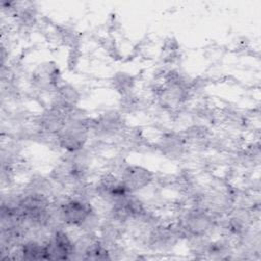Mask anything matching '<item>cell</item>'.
<instances>
[{
  "instance_id": "obj_4",
  "label": "cell",
  "mask_w": 261,
  "mask_h": 261,
  "mask_svg": "<svg viewBox=\"0 0 261 261\" xmlns=\"http://www.w3.org/2000/svg\"><path fill=\"white\" fill-rule=\"evenodd\" d=\"M47 256L49 260L71 259L74 252L73 239L63 228V225L54 228L45 240Z\"/></svg>"
},
{
  "instance_id": "obj_1",
  "label": "cell",
  "mask_w": 261,
  "mask_h": 261,
  "mask_svg": "<svg viewBox=\"0 0 261 261\" xmlns=\"http://www.w3.org/2000/svg\"><path fill=\"white\" fill-rule=\"evenodd\" d=\"M53 201L57 218L63 226L80 229L87 219L96 212L92 202L85 198L69 195L60 201Z\"/></svg>"
},
{
  "instance_id": "obj_2",
  "label": "cell",
  "mask_w": 261,
  "mask_h": 261,
  "mask_svg": "<svg viewBox=\"0 0 261 261\" xmlns=\"http://www.w3.org/2000/svg\"><path fill=\"white\" fill-rule=\"evenodd\" d=\"M90 130L96 138L110 139L123 135L126 130L125 120L120 111L108 110L91 118Z\"/></svg>"
},
{
  "instance_id": "obj_3",
  "label": "cell",
  "mask_w": 261,
  "mask_h": 261,
  "mask_svg": "<svg viewBox=\"0 0 261 261\" xmlns=\"http://www.w3.org/2000/svg\"><path fill=\"white\" fill-rule=\"evenodd\" d=\"M145 243L153 251L165 252L173 247L182 239L177 226L173 223H162L154 225L145 233Z\"/></svg>"
},
{
  "instance_id": "obj_11",
  "label": "cell",
  "mask_w": 261,
  "mask_h": 261,
  "mask_svg": "<svg viewBox=\"0 0 261 261\" xmlns=\"http://www.w3.org/2000/svg\"><path fill=\"white\" fill-rule=\"evenodd\" d=\"M110 84L115 92L120 96H124L133 93L136 85V79L134 75L125 71H117L113 74Z\"/></svg>"
},
{
  "instance_id": "obj_5",
  "label": "cell",
  "mask_w": 261,
  "mask_h": 261,
  "mask_svg": "<svg viewBox=\"0 0 261 261\" xmlns=\"http://www.w3.org/2000/svg\"><path fill=\"white\" fill-rule=\"evenodd\" d=\"M117 175L130 194H135L148 188L154 180V174L151 170L136 164L121 166Z\"/></svg>"
},
{
  "instance_id": "obj_8",
  "label": "cell",
  "mask_w": 261,
  "mask_h": 261,
  "mask_svg": "<svg viewBox=\"0 0 261 261\" xmlns=\"http://www.w3.org/2000/svg\"><path fill=\"white\" fill-rule=\"evenodd\" d=\"M34 124L42 134L48 137H56L65 124V113L49 106L35 118Z\"/></svg>"
},
{
  "instance_id": "obj_6",
  "label": "cell",
  "mask_w": 261,
  "mask_h": 261,
  "mask_svg": "<svg viewBox=\"0 0 261 261\" xmlns=\"http://www.w3.org/2000/svg\"><path fill=\"white\" fill-rule=\"evenodd\" d=\"M60 81V70L53 62L40 64V66L32 72L31 76V83L35 89L51 94L61 85Z\"/></svg>"
},
{
  "instance_id": "obj_10",
  "label": "cell",
  "mask_w": 261,
  "mask_h": 261,
  "mask_svg": "<svg viewBox=\"0 0 261 261\" xmlns=\"http://www.w3.org/2000/svg\"><path fill=\"white\" fill-rule=\"evenodd\" d=\"M19 259L28 260H48L45 241L41 242L36 239H29L16 248Z\"/></svg>"
},
{
  "instance_id": "obj_9",
  "label": "cell",
  "mask_w": 261,
  "mask_h": 261,
  "mask_svg": "<svg viewBox=\"0 0 261 261\" xmlns=\"http://www.w3.org/2000/svg\"><path fill=\"white\" fill-rule=\"evenodd\" d=\"M81 101L80 91L70 84H61L57 90L52 93L50 106L57 108L64 113L77 107Z\"/></svg>"
},
{
  "instance_id": "obj_7",
  "label": "cell",
  "mask_w": 261,
  "mask_h": 261,
  "mask_svg": "<svg viewBox=\"0 0 261 261\" xmlns=\"http://www.w3.org/2000/svg\"><path fill=\"white\" fill-rule=\"evenodd\" d=\"M155 146L162 155L173 160L184 157L190 148L185 136L175 132L163 133Z\"/></svg>"
}]
</instances>
